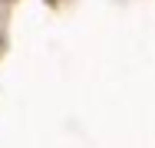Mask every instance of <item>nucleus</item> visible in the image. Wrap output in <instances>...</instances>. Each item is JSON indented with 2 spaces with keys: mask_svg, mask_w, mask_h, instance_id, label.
<instances>
[{
  "mask_svg": "<svg viewBox=\"0 0 155 148\" xmlns=\"http://www.w3.org/2000/svg\"><path fill=\"white\" fill-rule=\"evenodd\" d=\"M0 3H13V0H0Z\"/></svg>",
  "mask_w": 155,
  "mask_h": 148,
  "instance_id": "f257e3e1",
  "label": "nucleus"
},
{
  "mask_svg": "<svg viewBox=\"0 0 155 148\" xmlns=\"http://www.w3.org/2000/svg\"><path fill=\"white\" fill-rule=\"evenodd\" d=\"M0 46H3V36H0Z\"/></svg>",
  "mask_w": 155,
  "mask_h": 148,
  "instance_id": "f03ea898",
  "label": "nucleus"
}]
</instances>
